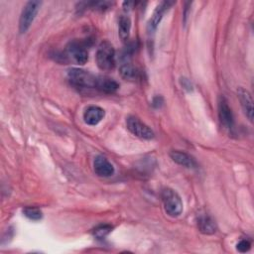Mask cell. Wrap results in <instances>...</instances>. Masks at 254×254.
<instances>
[{
  "label": "cell",
  "mask_w": 254,
  "mask_h": 254,
  "mask_svg": "<svg viewBox=\"0 0 254 254\" xmlns=\"http://www.w3.org/2000/svg\"><path fill=\"white\" fill-rule=\"evenodd\" d=\"M164 209L169 216L177 217L181 215L184 209L183 201L177 191L172 189H165L161 193Z\"/></svg>",
  "instance_id": "6da1fadb"
},
{
  "label": "cell",
  "mask_w": 254,
  "mask_h": 254,
  "mask_svg": "<svg viewBox=\"0 0 254 254\" xmlns=\"http://www.w3.org/2000/svg\"><path fill=\"white\" fill-rule=\"evenodd\" d=\"M96 63L100 69L110 70L115 65V50L111 43L102 42L96 51Z\"/></svg>",
  "instance_id": "7a4b0ae2"
},
{
  "label": "cell",
  "mask_w": 254,
  "mask_h": 254,
  "mask_svg": "<svg viewBox=\"0 0 254 254\" xmlns=\"http://www.w3.org/2000/svg\"><path fill=\"white\" fill-rule=\"evenodd\" d=\"M67 75L69 82L77 88H96L98 75H94L87 70L72 68Z\"/></svg>",
  "instance_id": "3957f363"
},
{
  "label": "cell",
  "mask_w": 254,
  "mask_h": 254,
  "mask_svg": "<svg viewBox=\"0 0 254 254\" xmlns=\"http://www.w3.org/2000/svg\"><path fill=\"white\" fill-rule=\"evenodd\" d=\"M41 7L40 1H29L24 6L20 20H19V31L20 33H25L28 31L30 26L32 25L34 19L36 18V15L39 12V9Z\"/></svg>",
  "instance_id": "277c9868"
},
{
  "label": "cell",
  "mask_w": 254,
  "mask_h": 254,
  "mask_svg": "<svg viewBox=\"0 0 254 254\" xmlns=\"http://www.w3.org/2000/svg\"><path fill=\"white\" fill-rule=\"evenodd\" d=\"M126 125L128 130L136 137L146 140H150L154 137V132L151 130V128L135 116L127 117Z\"/></svg>",
  "instance_id": "5b68a950"
},
{
  "label": "cell",
  "mask_w": 254,
  "mask_h": 254,
  "mask_svg": "<svg viewBox=\"0 0 254 254\" xmlns=\"http://www.w3.org/2000/svg\"><path fill=\"white\" fill-rule=\"evenodd\" d=\"M66 55L75 64H84L88 61V53L84 45L78 41H71L66 46Z\"/></svg>",
  "instance_id": "8992f818"
},
{
  "label": "cell",
  "mask_w": 254,
  "mask_h": 254,
  "mask_svg": "<svg viewBox=\"0 0 254 254\" xmlns=\"http://www.w3.org/2000/svg\"><path fill=\"white\" fill-rule=\"evenodd\" d=\"M218 118L220 123L226 129H232L234 125V118L231 111V108L228 105L227 100L225 97L220 96L218 99Z\"/></svg>",
  "instance_id": "52a82bcc"
},
{
  "label": "cell",
  "mask_w": 254,
  "mask_h": 254,
  "mask_svg": "<svg viewBox=\"0 0 254 254\" xmlns=\"http://www.w3.org/2000/svg\"><path fill=\"white\" fill-rule=\"evenodd\" d=\"M173 4V2H170V1H163L161 2L157 8L155 9L153 15L151 16V18L149 19L148 21V25H147V30H148V33L151 34V33H154L159 25V23L161 22L165 12L170 8V6Z\"/></svg>",
  "instance_id": "ba28073f"
},
{
  "label": "cell",
  "mask_w": 254,
  "mask_h": 254,
  "mask_svg": "<svg viewBox=\"0 0 254 254\" xmlns=\"http://www.w3.org/2000/svg\"><path fill=\"white\" fill-rule=\"evenodd\" d=\"M93 169L97 176L107 178L114 174L113 165L103 156H97L93 162Z\"/></svg>",
  "instance_id": "9c48e42d"
},
{
  "label": "cell",
  "mask_w": 254,
  "mask_h": 254,
  "mask_svg": "<svg viewBox=\"0 0 254 254\" xmlns=\"http://www.w3.org/2000/svg\"><path fill=\"white\" fill-rule=\"evenodd\" d=\"M237 96L239 98L241 107L247 116V118L252 121L253 120V99L250 92L242 87L237 89Z\"/></svg>",
  "instance_id": "30bf717a"
},
{
  "label": "cell",
  "mask_w": 254,
  "mask_h": 254,
  "mask_svg": "<svg viewBox=\"0 0 254 254\" xmlns=\"http://www.w3.org/2000/svg\"><path fill=\"white\" fill-rule=\"evenodd\" d=\"M105 112L99 106H89L83 112V120L87 125H96L104 117Z\"/></svg>",
  "instance_id": "8fae6325"
},
{
  "label": "cell",
  "mask_w": 254,
  "mask_h": 254,
  "mask_svg": "<svg viewBox=\"0 0 254 254\" xmlns=\"http://www.w3.org/2000/svg\"><path fill=\"white\" fill-rule=\"evenodd\" d=\"M170 156L172 158V160L183 166V167H186V168H189V169H194L196 168V162L195 160L189 154L185 153V152H182V151H172L170 153Z\"/></svg>",
  "instance_id": "7c38bea8"
},
{
  "label": "cell",
  "mask_w": 254,
  "mask_h": 254,
  "mask_svg": "<svg viewBox=\"0 0 254 254\" xmlns=\"http://www.w3.org/2000/svg\"><path fill=\"white\" fill-rule=\"evenodd\" d=\"M119 88V84L116 80L108 76H99L97 77L96 88L97 90L104 93H113Z\"/></svg>",
  "instance_id": "4fadbf2b"
},
{
  "label": "cell",
  "mask_w": 254,
  "mask_h": 254,
  "mask_svg": "<svg viewBox=\"0 0 254 254\" xmlns=\"http://www.w3.org/2000/svg\"><path fill=\"white\" fill-rule=\"evenodd\" d=\"M197 228L201 233L209 235L216 231V224L209 215L203 214L197 218Z\"/></svg>",
  "instance_id": "5bb4252c"
},
{
  "label": "cell",
  "mask_w": 254,
  "mask_h": 254,
  "mask_svg": "<svg viewBox=\"0 0 254 254\" xmlns=\"http://www.w3.org/2000/svg\"><path fill=\"white\" fill-rule=\"evenodd\" d=\"M131 30V20L128 16L122 15L118 22V35L122 41H127Z\"/></svg>",
  "instance_id": "9a60e30c"
},
{
  "label": "cell",
  "mask_w": 254,
  "mask_h": 254,
  "mask_svg": "<svg viewBox=\"0 0 254 254\" xmlns=\"http://www.w3.org/2000/svg\"><path fill=\"white\" fill-rule=\"evenodd\" d=\"M120 74H121L122 78H124L126 80H130V81H133V80L137 79V77H138L137 68L128 63L123 64L120 66Z\"/></svg>",
  "instance_id": "2e32d148"
},
{
  "label": "cell",
  "mask_w": 254,
  "mask_h": 254,
  "mask_svg": "<svg viewBox=\"0 0 254 254\" xmlns=\"http://www.w3.org/2000/svg\"><path fill=\"white\" fill-rule=\"evenodd\" d=\"M112 230V226L109 224H100L98 226H96L93 231L92 234L95 238L97 239H102L104 237H106Z\"/></svg>",
  "instance_id": "e0dca14e"
},
{
  "label": "cell",
  "mask_w": 254,
  "mask_h": 254,
  "mask_svg": "<svg viewBox=\"0 0 254 254\" xmlns=\"http://www.w3.org/2000/svg\"><path fill=\"white\" fill-rule=\"evenodd\" d=\"M23 213L26 217L31 220H40L43 216V213L40 208L35 206H27L23 209Z\"/></svg>",
  "instance_id": "ac0fdd59"
},
{
  "label": "cell",
  "mask_w": 254,
  "mask_h": 254,
  "mask_svg": "<svg viewBox=\"0 0 254 254\" xmlns=\"http://www.w3.org/2000/svg\"><path fill=\"white\" fill-rule=\"evenodd\" d=\"M251 247V243L249 240L247 239H242L240 240L237 245H236V249L241 252V253H244V252H247Z\"/></svg>",
  "instance_id": "d6986e66"
}]
</instances>
